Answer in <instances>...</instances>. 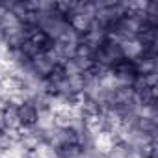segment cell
<instances>
[{
	"label": "cell",
	"mask_w": 158,
	"mask_h": 158,
	"mask_svg": "<svg viewBox=\"0 0 158 158\" xmlns=\"http://www.w3.org/2000/svg\"><path fill=\"white\" fill-rule=\"evenodd\" d=\"M112 74L115 76V80L119 86H130L134 82V78L138 76V69H136V61L130 60H119L112 65Z\"/></svg>",
	"instance_id": "obj_1"
},
{
	"label": "cell",
	"mask_w": 158,
	"mask_h": 158,
	"mask_svg": "<svg viewBox=\"0 0 158 158\" xmlns=\"http://www.w3.org/2000/svg\"><path fill=\"white\" fill-rule=\"evenodd\" d=\"M28 41H30V45L37 50V54H47V52H50L52 50V47H54V39H50L43 30H39V28H34L30 34H28Z\"/></svg>",
	"instance_id": "obj_2"
},
{
	"label": "cell",
	"mask_w": 158,
	"mask_h": 158,
	"mask_svg": "<svg viewBox=\"0 0 158 158\" xmlns=\"http://www.w3.org/2000/svg\"><path fill=\"white\" fill-rule=\"evenodd\" d=\"M119 47H121V54L125 60H130V61H138L145 50H143V45L136 39V37H130V39H121L119 41Z\"/></svg>",
	"instance_id": "obj_3"
},
{
	"label": "cell",
	"mask_w": 158,
	"mask_h": 158,
	"mask_svg": "<svg viewBox=\"0 0 158 158\" xmlns=\"http://www.w3.org/2000/svg\"><path fill=\"white\" fill-rule=\"evenodd\" d=\"M67 24H69V28L73 30V32H76L78 35H84V34H88L89 30H91V26H93V19H89V17H86L84 13H80V11H74L69 19H67Z\"/></svg>",
	"instance_id": "obj_4"
},
{
	"label": "cell",
	"mask_w": 158,
	"mask_h": 158,
	"mask_svg": "<svg viewBox=\"0 0 158 158\" xmlns=\"http://www.w3.org/2000/svg\"><path fill=\"white\" fill-rule=\"evenodd\" d=\"M37 117H39V112H37V108L30 101H26L23 106H19L21 128H34L37 125Z\"/></svg>",
	"instance_id": "obj_5"
},
{
	"label": "cell",
	"mask_w": 158,
	"mask_h": 158,
	"mask_svg": "<svg viewBox=\"0 0 158 158\" xmlns=\"http://www.w3.org/2000/svg\"><path fill=\"white\" fill-rule=\"evenodd\" d=\"M10 128V130H19L21 128V119H19V108L6 104V108L2 110V130Z\"/></svg>",
	"instance_id": "obj_6"
},
{
	"label": "cell",
	"mask_w": 158,
	"mask_h": 158,
	"mask_svg": "<svg viewBox=\"0 0 158 158\" xmlns=\"http://www.w3.org/2000/svg\"><path fill=\"white\" fill-rule=\"evenodd\" d=\"M78 112L82 114V117H88V115H99V114H102V106H101L97 101L84 97L82 104L78 106Z\"/></svg>",
	"instance_id": "obj_7"
},
{
	"label": "cell",
	"mask_w": 158,
	"mask_h": 158,
	"mask_svg": "<svg viewBox=\"0 0 158 158\" xmlns=\"http://www.w3.org/2000/svg\"><path fill=\"white\" fill-rule=\"evenodd\" d=\"M156 152H158V143H156V139H149V141H145L143 145H139V147L134 151L136 158H156Z\"/></svg>",
	"instance_id": "obj_8"
},
{
	"label": "cell",
	"mask_w": 158,
	"mask_h": 158,
	"mask_svg": "<svg viewBox=\"0 0 158 158\" xmlns=\"http://www.w3.org/2000/svg\"><path fill=\"white\" fill-rule=\"evenodd\" d=\"M65 82H67V88L73 93H84V88H86V80L82 74H74V76H65Z\"/></svg>",
	"instance_id": "obj_9"
},
{
	"label": "cell",
	"mask_w": 158,
	"mask_h": 158,
	"mask_svg": "<svg viewBox=\"0 0 158 158\" xmlns=\"http://www.w3.org/2000/svg\"><path fill=\"white\" fill-rule=\"evenodd\" d=\"M93 54H95V50H93L88 43H84L82 39L78 41V45H76L74 50H73V56H74V58H93Z\"/></svg>",
	"instance_id": "obj_10"
},
{
	"label": "cell",
	"mask_w": 158,
	"mask_h": 158,
	"mask_svg": "<svg viewBox=\"0 0 158 158\" xmlns=\"http://www.w3.org/2000/svg\"><path fill=\"white\" fill-rule=\"evenodd\" d=\"M15 145H17V143H15V141H13V139H11V138L4 132V130L0 132V151H4V152H6V151L13 149Z\"/></svg>",
	"instance_id": "obj_11"
},
{
	"label": "cell",
	"mask_w": 158,
	"mask_h": 158,
	"mask_svg": "<svg viewBox=\"0 0 158 158\" xmlns=\"http://www.w3.org/2000/svg\"><path fill=\"white\" fill-rule=\"evenodd\" d=\"M143 80H145V86H147V88L158 86V73H151V74H145V76H143Z\"/></svg>",
	"instance_id": "obj_12"
},
{
	"label": "cell",
	"mask_w": 158,
	"mask_h": 158,
	"mask_svg": "<svg viewBox=\"0 0 158 158\" xmlns=\"http://www.w3.org/2000/svg\"><path fill=\"white\" fill-rule=\"evenodd\" d=\"M0 130H2V112H0Z\"/></svg>",
	"instance_id": "obj_13"
},
{
	"label": "cell",
	"mask_w": 158,
	"mask_h": 158,
	"mask_svg": "<svg viewBox=\"0 0 158 158\" xmlns=\"http://www.w3.org/2000/svg\"><path fill=\"white\" fill-rule=\"evenodd\" d=\"M4 45V41H2V35H0V47H2Z\"/></svg>",
	"instance_id": "obj_14"
}]
</instances>
